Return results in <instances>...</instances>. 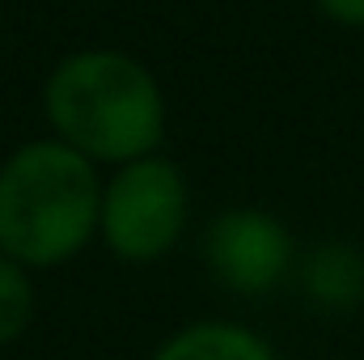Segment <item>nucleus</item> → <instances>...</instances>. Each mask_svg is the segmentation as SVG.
Segmentation results:
<instances>
[{
  "instance_id": "obj_1",
  "label": "nucleus",
  "mask_w": 364,
  "mask_h": 360,
  "mask_svg": "<svg viewBox=\"0 0 364 360\" xmlns=\"http://www.w3.org/2000/svg\"><path fill=\"white\" fill-rule=\"evenodd\" d=\"M43 110L68 149L93 166H127L153 157L166 136V97L153 73L123 51H77L55 64Z\"/></svg>"
},
{
  "instance_id": "obj_2",
  "label": "nucleus",
  "mask_w": 364,
  "mask_h": 360,
  "mask_svg": "<svg viewBox=\"0 0 364 360\" xmlns=\"http://www.w3.org/2000/svg\"><path fill=\"white\" fill-rule=\"evenodd\" d=\"M97 166L64 140H30L0 166V255L30 271L60 268L97 238Z\"/></svg>"
},
{
  "instance_id": "obj_3",
  "label": "nucleus",
  "mask_w": 364,
  "mask_h": 360,
  "mask_svg": "<svg viewBox=\"0 0 364 360\" xmlns=\"http://www.w3.org/2000/svg\"><path fill=\"white\" fill-rule=\"evenodd\" d=\"M191 221V186L170 157H140L102 182L97 238L123 263L166 259Z\"/></svg>"
},
{
  "instance_id": "obj_4",
  "label": "nucleus",
  "mask_w": 364,
  "mask_h": 360,
  "mask_svg": "<svg viewBox=\"0 0 364 360\" xmlns=\"http://www.w3.org/2000/svg\"><path fill=\"white\" fill-rule=\"evenodd\" d=\"M203 263L237 297H263L296 271V242L267 208H225L203 229Z\"/></svg>"
},
{
  "instance_id": "obj_5",
  "label": "nucleus",
  "mask_w": 364,
  "mask_h": 360,
  "mask_svg": "<svg viewBox=\"0 0 364 360\" xmlns=\"http://www.w3.org/2000/svg\"><path fill=\"white\" fill-rule=\"evenodd\" d=\"M296 280L322 314H352L364 305V250L352 242H322L296 259Z\"/></svg>"
},
{
  "instance_id": "obj_6",
  "label": "nucleus",
  "mask_w": 364,
  "mask_h": 360,
  "mask_svg": "<svg viewBox=\"0 0 364 360\" xmlns=\"http://www.w3.org/2000/svg\"><path fill=\"white\" fill-rule=\"evenodd\" d=\"M153 360H279L275 348L246 322L199 318L157 344Z\"/></svg>"
},
{
  "instance_id": "obj_7",
  "label": "nucleus",
  "mask_w": 364,
  "mask_h": 360,
  "mask_svg": "<svg viewBox=\"0 0 364 360\" xmlns=\"http://www.w3.org/2000/svg\"><path fill=\"white\" fill-rule=\"evenodd\" d=\"M34 322V280L30 268L0 255V348L17 344Z\"/></svg>"
},
{
  "instance_id": "obj_8",
  "label": "nucleus",
  "mask_w": 364,
  "mask_h": 360,
  "mask_svg": "<svg viewBox=\"0 0 364 360\" xmlns=\"http://www.w3.org/2000/svg\"><path fill=\"white\" fill-rule=\"evenodd\" d=\"M322 17H331L335 26L348 30H364V0H318Z\"/></svg>"
}]
</instances>
